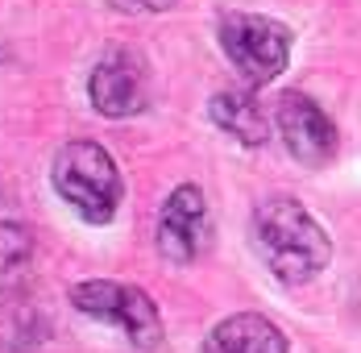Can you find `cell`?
Returning <instances> with one entry per match:
<instances>
[{"label":"cell","instance_id":"cell-1","mask_svg":"<svg viewBox=\"0 0 361 353\" xmlns=\"http://www.w3.org/2000/svg\"><path fill=\"white\" fill-rule=\"evenodd\" d=\"M253 249L283 282L316 279L332 258L320 220L290 196H270L253 208Z\"/></svg>","mask_w":361,"mask_h":353},{"label":"cell","instance_id":"cell-2","mask_svg":"<svg viewBox=\"0 0 361 353\" xmlns=\"http://www.w3.org/2000/svg\"><path fill=\"white\" fill-rule=\"evenodd\" d=\"M50 179H54V191L87 225H109L125 196V179L116 171V158L96 141H67L54 154Z\"/></svg>","mask_w":361,"mask_h":353},{"label":"cell","instance_id":"cell-3","mask_svg":"<svg viewBox=\"0 0 361 353\" xmlns=\"http://www.w3.org/2000/svg\"><path fill=\"white\" fill-rule=\"evenodd\" d=\"M71 304L75 312L121 328L137 349H158L162 345V316L158 304L145 295L133 282H116V279H87L71 287Z\"/></svg>","mask_w":361,"mask_h":353},{"label":"cell","instance_id":"cell-4","mask_svg":"<svg viewBox=\"0 0 361 353\" xmlns=\"http://www.w3.org/2000/svg\"><path fill=\"white\" fill-rule=\"evenodd\" d=\"M220 50L233 67L241 71V79L262 88L270 79H279L290 63V30L274 17H257V13H224L220 17Z\"/></svg>","mask_w":361,"mask_h":353},{"label":"cell","instance_id":"cell-5","mask_svg":"<svg viewBox=\"0 0 361 353\" xmlns=\"http://www.w3.org/2000/svg\"><path fill=\"white\" fill-rule=\"evenodd\" d=\"M212 241V212L195 183H183L166 196L158 212V253L175 266L195 262Z\"/></svg>","mask_w":361,"mask_h":353},{"label":"cell","instance_id":"cell-6","mask_svg":"<svg viewBox=\"0 0 361 353\" xmlns=\"http://www.w3.org/2000/svg\"><path fill=\"white\" fill-rule=\"evenodd\" d=\"M274 129L290 158H299L303 167H324L336 154V125L328 121V112L303 92H283L274 104Z\"/></svg>","mask_w":361,"mask_h":353},{"label":"cell","instance_id":"cell-7","mask_svg":"<svg viewBox=\"0 0 361 353\" xmlns=\"http://www.w3.org/2000/svg\"><path fill=\"white\" fill-rule=\"evenodd\" d=\"M87 96L96 112L104 116H133L145 108V71L142 59H133L129 50H112L104 54L92 79H87Z\"/></svg>","mask_w":361,"mask_h":353},{"label":"cell","instance_id":"cell-8","mask_svg":"<svg viewBox=\"0 0 361 353\" xmlns=\"http://www.w3.org/2000/svg\"><path fill=\"white\" fill-rule=\"evenodd\" d=\"M204 353H290V349L274 320L257 316V312H237V316L220 320L208 333Z\"/></svg>","mask_w":361,"mask_h":353},{"label":"cell","instance_id":"cell-9","mask_svg":"<svg viewBox=\"0 0 361 353\" xmlns=\"http://www.w3.org/2000/svg\"><path fill=\"white\" fill-rule=\"evenodd\" d=\"M208 112H212V121L228 138L245 141V145H262L270 138V116H266V108L257 104L250 92H216Z\"/></svg>","mask_w":361,"mask_h":353},{"label":"cell","instance_id":"cell-10","mask_svg":"<svg viewBox=\"0 0 361 353\" xmlns=\"http://www.w3.org/2000/svg\"><path fill=\"white\" fill-rule=\"evenodd\" d=\"M145 8H171V4H175V0H142Z\"/></svg>","mask_w":361,"mask_h":353}]
</instances>
